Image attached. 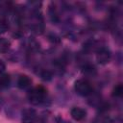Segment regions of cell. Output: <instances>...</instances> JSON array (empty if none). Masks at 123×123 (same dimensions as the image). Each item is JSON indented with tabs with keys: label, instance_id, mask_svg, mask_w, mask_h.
<instances>
[{
	"label": "cell",
	"instance_id": "obj_1",
	"mask_svg": "<svg viewBox=\"0 0 123 123\" xmlns=\"http://www.w3.org/2000/svg\"><path fill=\"white\" fill-rule=\"evenodd\" d=\"M47 90L42 86H37L29 90L28 100L33 105H41L45 102Z\"/></svg>",
	"mask_w": 123,
	"mask_h": 123
},
{
	"label": "cell",
	"instance_id": "obj_2",
	"mask_svg": "<svg viewBox=\"0 0 123 123\" xmlns=\"http://www.w3.org/2000/svg\"><path fill=\"white\" fill-rule=\"evenodd\" d=\"M74 89L80 96L87 97L92 92V86L90 83L86 79H79L74 83Z\"/></svg>",
	"mask_w": 123,
	"mask_h": 123
},
{
	"label": "cell",
	"instance_id": "obj_3",
	"mask_svg": "<svg viewBox=\"0 0 123 123\" xmlns=\"http://www.w3.org/2000/svg\"><path fill=\"white\" fill-rule=\"evenodd\" d=\"M111 59V53L109 48L102 46L99 47L96 51V60L100 64H107Z\"/></svg>",
	"mask_w": 123,
	"mask_h": 123
},
{
	"label": "cell",
	"instance_id": "obj_4",
	"mask_svg": "<svg viewBox=\"0 0 123 123\" xmlns=\"http://www.w3.org/2000/svg\"><path fill=\"white\" fill-rule=\"evenodd\" d=\"M37 119V111L34 109L28 108L24 109L21 112V122L22 123H35Z\"/></svg>",
	"mask_w": 123,
	"mask_h": 123
},
{
	"label": "cell",
	"instance_id": "obj_5",
	"mask_svg": "<svg viewBox=\"0 0 123 123\" xmlns=\"http://www.w3.org/2000/svg\"><path fill=\"white\" fill-rule=\"evenodd\" d=\"M70 115L76 121H83L86 117V111L80 107H74L70 111Z\"/></svg>",
	"mask_w": 123,
	"mask_h": 123
},
{
	"label": "cell",
	"instance_id": "obj_6",
	"mask_svg": "<svg viewBox=\"0 0 123 123\" xmlns=\"http://www.w3.org/2000/svg\"><path fill=\"white\" fill-rule=\"evenodd\" d=\"M17 86L22 90H28L32 86V80L27 75H20L17 79Z\"/></svg>",
	"mask_w": 123,
	"mask_h": 123
},
{
	"label": "cell",
	"instance_id": "obj_7",
	"mask_svg": "<svg viewBox=\"0 0 123 123\" xmlns=\"http://www.w3.org/2000/svg\"><path fill=\"white\" fill-rule=\"evenodd\" d=\"M48 13H49L50 20H51L53 23H58V22L60 21V16H59L58 11H57V9H56L55 6H53V5H50V6H49Z\"/></svg>",
	"mask_w": 123,
	"mask_h": 123
},
{
	"label": "cell",
	"instance_id": "obj_8",
	"mask_svg": "<svg viewBox=\"0 0 123 123\" xmlns=\"http://www.w3.org/2000/svg\"><path fill=\"white\" fill-rule=\"evenodd\" d=\"M83 73L86 75V76H88V77H93L96 75L97 71H96V68L94 67V65L90 64V63H86L84 66H83Z\"/></svg>",
	"mask_w": 123,
	"mask_h": 123
},
{
	"label": "cell",
	"instance_id": "obj_9",
	"mask_svg": "<svg viewBox=\"0 0 123 123\" xmlns=\"http://www.w3.org/2000/svg\"><path fill=\"white\" fill-rule=\"evenodd\" d=\"M11 85V77L9 74L0 75V89H6Z\"/></svg>",
	"mask_w": 123,
	"mask_h": 123
},
{
	"label": "cell",
	"instance_id": "obj_10",
	"mask_svg": "<svg viewBox=\"0 0 123 123\" xmlns=\"http://www.w3.org/2000/svg\"><path fill=\"white\" fill-rule=\"evenodd\" d=\"M87 97H88L87 102H88V104H89L90 106L97 107V106H100V105H101V98H100L99 95L94 94L93 92H91Z\"/></svg>",
	"mask_w": 123,
	"mask_h": 123
},
{
	"label": "cell",
	"instance_id": "obj_11",
	"mask_svg": "<svg viewBox=\"0 0 123 123\" xmlns=\"http://www.w3.org/2000/svg\"><path fill=\"white\" fill-rule=\"evenodd\" d=\"M11 46V42L5 38V37H0V53H6L9 51Z\"/></svg>",
	"mask_w": 123,
	"mask_h": 123
},
{
	"label": "cell",
	"instance_id": "obj_12",
	"mask_svg": "<svg viewBox=\"0 0 123 123\" xmlns=\"http://www.w3.org/2000/svg\"><path fill=\"white\" fill-rule=\"evenodd\" d=\"M92 123H112V119L106 114H101L95 117L92 121Z\"/></svg>",
	"mask_w": 123,
	"mask_h": 123
},
{
	"label": "cell",
	"instance_id": "obj_13",
	"mask_svg": "<svg viewBox=\"0 0 123 123\" xmlns=\"http://www.w3.org/2000/svg\"><path fill=\"white\" fill-rule=\"evenodd\" d=\"M9 27L10 25H9L8 20L3 15H0V34L6 33L9 30Z\"/></svg>",
	"mask_w": 123,
	"mask_h": 123
},
{
	"label": "cell",
	"instance_id": "obj_14",
	"mask_svg": "<svg viewBox=\"0 0 123 123\" xmlns=\"http://www.w3.org/2000/svg\"><path fill=\"white\" fill-rule=\"evenodd\" d=\"M123 94V86L121 84H117L112 89V96L116 98H120Z\"/></svg>",
	"mask_w": 123,
	"mask_h": 123
},
{
	"label": "cell",
	"instance_id": "obj_15",
	"mask_svg": "<svg viewBox=\"0 0 123 123\" xmlns=\"http://www.w3.org/2000/svg\"><path fill=\"white\" fill-rule=\"evenodd\" d=\"M39 76L42 80L44 81H50L52 79V73L49 71V70H46V69H42L40 70L39 72Z\"/></svg>",
	"mask_w": 123,
	"mask_h": 123
},
{
	"label": "cell",
	"instance_id": "obj_16",
	"mask_svg": "<svg viewBox=\"0 0 123 123\" xmlns=\"http://www.w3.org/2000/svg\"><path fill=\"white\" fill-rule=\"evenodd\" d=\"M5 69H6V64H5V62H4L2 60H0V74H3V72L5 71Z\"/></svg>",
	"mask_w": 123,
	"mask_h": 123
},
{
	"label": "cell",
	"instance_id": "obj_17",
	"mask_svg": "<svg viewBox=\"0 0 123 123\" xmlns=\"http://www.w3.org/2000/svg\"><path fill=\"white\" fill-rule=\"evenodd\" d=\"M2 106H3V98H2V96L0 95V110H1Z\"/></svg>",
	"mask_w": 123,
	"mask_h": 123
}]
</instances>
